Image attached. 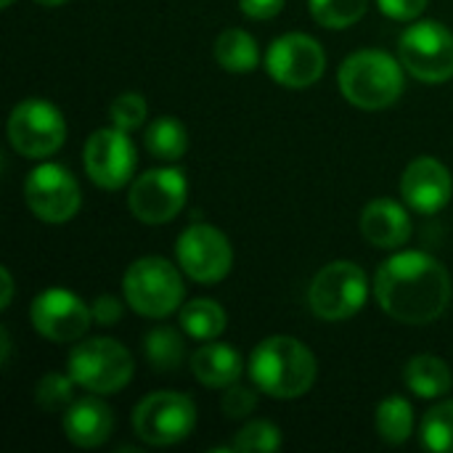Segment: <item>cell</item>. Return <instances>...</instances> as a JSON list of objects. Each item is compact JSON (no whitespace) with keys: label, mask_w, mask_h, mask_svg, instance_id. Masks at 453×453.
<instances>
[{"label":"cell","mask_w":453,"mask_h":453,"mask_svg":"<svg viewBox=\"0 0 453 453\" xmlns=\"http://www.w3.org/2000/svg\"><path fill=\"white\" fill-rule=\"evenodd\" d=\"M430 0H377L380 11L395 21H414L425 13Z\"/></svg>","instance_id":"32"},{"label":"cell","mask_w":453,"mask_h":453,"mask_svg":"<svg viewBox=\"0 0 453 453\" xmlns=\"http://www.w3.org/2000/svg\"><path fill=\"white\" fill-rule=\"evenodd\" d=\"M453 194L451 170L435 157H417L401 178L403 202L419 215L441 212Z\"/></svg>","instance_id":"16"},{"label":"cell","mask_w":453,"mask_h":453,"mask_svg":"<svg viewBox=\"0 0 453 453\" xmlns=\"http://www.w3.org/2000/svg\"><path fill=\"white\" fill-rule=\"evenodd\" d=\"M24 199L32 215L50 226L69 223L80 212V202H82L80 183L66 167L56 162H42L27 175Z\"/></svg>","instance_id":"10"},{"label":"cell","mask_w":453,"mask_h":453,"mask_svg":"<svg viewBox=\"0 0 453 453\" xmlns=\"http://www.w3.org/2000/svg\"><path fill=\"white\" fill-rule=\"evenodd\" d=\"M82 165L88 178L106 191H117L127 186L135 173L138 154L130 135L119 127H101L96 130L82 149Z\"/></svg>","instance_id":"14"},{"label":"cell","mask_w":453,"mask_h":453,"mask_svg":"<svg viewBox=\"0 0 453 453\" xmlns=\"http://www.w3.org/2000/svg\"><path fill=\"white\" fill-rule=\"evenodd\" d=\"M74 388H77V382L72 380V374L64 377L58 372H50V374H45L37 382V388H35V403L45 414L66 411L74 403Z\"/></svg>","instance_id":"28"},{"label":"cell","mask_w":453,"mask_h":453,"mask_svg":"<svg viewBox=\"0 0 453 453\" xmlns=\"http://www.w3.org/2000/svg\"><path fill=\"white\" fill-rule=\"evenodd\" d=\"M29 319L37 334L50 342H77L93 324L90 305L69 289H45L32 300Z\"/></svg>","instance_id":"15"},{"label":"cell","mask_w":453,"mask_h":453,"mask_svg":"<svg viewBox=\"0 0 453 453\" xmlns=\"http://www.w3.org/2000/svg\"><path fill=\"white\" fill-rule=\"evenodd\" d=\"M143 356L154 372H178L186 358V342L178 329L173 326H154L143 337Z\"/></svg>","instance_id":"22"},{"label":"cell","mask_w":453,"mask_h":453,"mask_svg":"<svg viewBox=\"0 0 453 453\" xmlns=\"http://www.w3.org/2000/svg\"><path fill=\"white\" fill-rule=\"evenodd\" d=\"M380 308L403 324L419 326L443 316L451 303V276L441 260L427 252H398L374 276Z\"/></svg>","instance_id":"1"},{"label":"cell","mask_w":453,"mask_h":453,"mask_svg":"<svg viewBox=\"0 0 453 453\" xmlns=\"http://www.w3.org/2000/svg\"><path fill=\"white\" fill-rule=\"evenodd\" d=\"M403 69L422 82H446L453 77V32L441 21H417L398 40Z\"/></svg>","instance_id":"8"},{"label":"cell","mask_w":453,"mask_h":453,"mask_svg":"<svg viewBox=\"0 0 453 453\" xmlns=\"http://www.w3.org/2000/svg\"><path fill=\"white\" fill-rule=\"evenodd\" d=\"M403 382L417 398H443L453 388V374L438 356H414L403 369Z\"/></svg>","instance_id":"20"},{"label":"cell","mask_w":453,"mask_h":453,"mask_svg":"<svg viewBox=\"0 0 453 453\" xmlns=\"http://www.w3.org/2000/svg\"><path fill=\"white\" fill-rule=\"evenodd\" d=\"M180 271L196 284H218L231 273L234 250L223 231L207 223L188 226L175 244Z\"/></svg>","instance_id":"12"},{"label":"cell","mask_w":453,"mask_h":453,"mask_svg":"<svg viewBox=\"0 0 453 453\" xmlns=\"http://www.w3.org/2000/svg\"><path fill=\"white\" fill-rule=\"evenodd\" d=\"M196 427V406L188 395L159 390L146 395L133 411L135 438L146 446H175L186 441Z\"/></svg>","instance_id":"7"},{"label":"cell","mask_w":453,"mask_h":453,"mask_svg":"<svg viewBox=\"0 0 453 453\" xmlns=\"http://www.w3.org/2000/svg\"><path fill=\"white\" fill-rule=\"evenodd\" d=\"M143 146L159 162H178L188 151V130L175 117H159L149 125Z\"/></svg>","instance_id":"23"},{"label":"cell","mask_w":453,"mask_h":453,"mask_svg":"<svg viewBox=\"0 0 453 453\" xmlns=\"http://www.w3.org/2000/svg\"><path fill=\"white\" fill-rule=\"evenodd\" d=\"M374 427L377 435L390 443V446H401L411 438L414 433V409L406 398L401 395H390L377 406L374 414Z\"/></svg>","instance_id":"24"},{"label":"cell","mask_w":453,"mask_h":453,"mask_svg":"<svg viewBox=\"0 0 453 453\" xmlns=\"http://www.w3.org/2000/svg\"><path fill=\"white\" fill-rule=\"evenodd\" d=\"M149 117V104L141 93H119L111 104H109V119L114 127L130 133L138 130Z\"/></svg>","instance_id":"30"},{"label":"cell","mask_w":453,"mask_h":453,"mask_svg":"<svg viewBox=\"0 0 453 453\" xmlns=\"http://www.w3.org/2000/svg\"><path fill=\"white\" fill-rule=\"evenodd\" d=\"M186 196H188V183L183 170L157 167L133 180L127 194V207L141 223L165 226L186 207Z\"/></svg>","instance_id":"11"},{"label":"cell","mask_w":453,"mask_h":453,"mask_svg":"<svg viewBox=\"0 0 453 453\" xmlns=\"http://www.w3.org/2000/svg\"><path fill=\"white\" fill-rule=\"evenodd\" d=\"M226 311L215 300H191L180 311V326L188 337L210 342L226 332Z\"/></svg>","instance_id":"25"},{"label":"cell","mask_w":453,"mask_h":453,"mask_svg":"<svg viewBox=\"0 0 453 453\" xmlns=\"http://www.w3.org/2000/svg\"><path fill=\"white\" fill-rule=\"evenodd\" d=\"M0 342H3V366H8V353H11V342H8V329H0Z\"/></svg>","instance_id":"36"},{"label":"cell","mask_w":453,"mask_h":453,"mask_svg":"<svg viewBox=\"0 0 453 453\" xmlns=\"http://www.w3.org/2000/svg\"><path fill=\"white\" fill-rule=\"evenodd\" d=\"M122 303L117 300V297H111V295H101V297H96L93 300V305H90V313H93V324H98V326H114L119 319H122Z\"/></svg>","instance_id":"33"},{"label":"cell","mask_w":453,"mask_h":453,"mask_svg":"<svg viewBox=\"0 0 453 453\" xmlns=\"http://www.w3.org/2000/svg\"><path fill=\"white\" fill-rule=\"evenodd\" d=\"M361 234L372 247L398 250L411 239V218L395 199H372L361 212Z\"/></svg>","instance_id":"17"},{"label":"cell","mask_w":453,"mask_h":453,"mask_svg":"<svg viewBox=\"0 0 453 453\" xmlns=\"http://www.w3.org/2000/svg\"><path fill=\"white\" fill-rule=\"evenodd\" d=\"M419 438L427 451L453 453V401H443L425 414Z\"/></svg>","instance_id":"26"},{"label":"cell","mask_w":453,"mask_h":453,"mask_svg":"<svg viewBox=\"0 0 453 453\" xmlns=\"http://www.w3.org/2000/svg\"><path fill=\"white\" fill-rule=\"evenodd\" d=\"M311 16L326 29H348L369 8V0H308Z\"/></svg>","instance_id":"27"},{"label":"cell","mask_w":453,"mask_h":453,"mask_svg":"<svg viewBox=\"0 0 453 453\" xmlns=\"http://www.w3.org/2000/svg\"><path fill=\"white\" fill-rule=\"evenodd\" d=\"M8 141L16 154L27 159L53 157L66 141L64 114L42 98H27L13 106L8 117Z\"/></svg>","instance_id":"9"},{"label":"cell","mask_w":453,"mask_h":453,"mask_svg":"<svg viewBox=\"0 0 453 453\" xmlns=\"http://www.w3.org/2000/svg\"><path fill=\"white\" fill-rule=\"evenodd\" d=\"M337 82L342 96L366 111H380L393 106L403 93V64L390 53L377 48H364L350 53L340 72Z\"/></svg>","instance_id":"3"},{"label":"cell","mask_w":453,"mask_h":453,"mask_svg":"<svg viewBox=\"0 0 453 453\" xmlns=\"http://www.w3.org/2000/svg\"><path fill=\"white\" fill-rule=\"evenodd\" d=\"M287 0H239V8L247 19H257V21H265V19H273L281 13Z\"/></svg>","instance_id":"34"},{"label":"cell","mask_w":453,"mask_h":453,"mask_svg":"<svg viewBox=\"0 0 453 453\" xmlns=\"http://www.w3.org/2000/svg\"><path fill=\"white\" fill-rule=\"evenodd\" d=\"M64 435L77 449H98L114 433V414L98 398H80L74 401L61 419Z\"/></svg>","instance_id":"18"},{"label":"cell","mask_w":453,"mask_h":453,"mask_svg":"<svg viewBox=\"0 0 453 453\" xmlns=\"http://www.w3.org/2000/svg\"><path fill=\"white\" fill-rule=\"evenodd\" d=\"M215 58L231 74H250L260 61L257 40L247 29H223L215 40Z\"/></svg>","instance_id":"21"},{"label":"cell","mask_w":453,"mask_h":453,"mask_svg":"<svg viewBox=\"0 0 453 453\" xmlns=\"http://www.w3.org/2000/svg\"><path fill=\"white\" fill-rule=\"evenodd\" d=\"M66 369L77 388L93 395H114L133 380V356L111 337H93L72 348Z\"/></svg>","instance_id":"5"},{"label":"cell","mask_w":453,"mask_h":453,"mask_svg":"<svg viewBox=\"0 0 453 453\" xmlns=\"http://www.w3.org/2000/svg\"><path fill=\"white\" fill-rule=\"evenodd\" d=\"M326 53L319 40L303 32L281 35L271 42L265 53V72L273 82L284 88H311L324 77Z\"/></svg>","instance_id":"13"},{"label":"cell","mask_w":453,"mask_h":453,"mask_svg":"<svg viewBox=\"0 0 453 453\" xmlns=\"http://www.w3.org/2000/svg\"><path fill=\"white\" fill-rule=\"evenodd\" d=\"M247 372L260 393L292 401L313 388L319 377V364L311 348L300 340L268 337L252 350Z\"/></svg>","instance_id":"2"},{"label":"cell","mask_w":453,"mask_h":453,"mask_svg":"<svg viewBox=\"0 0 453 453\" xmlns=\"http://www.w3.org/2000/svg\"><path fill=\"white\" fill-rule=\"evenodd\" d=\"M255 406H257V395L250 388H244L239 382L226 388V393H223V411H226L228 419H244V417H250L255 411Z\"/></svg>","instance_id":"31"},{"label":"cell","mask_w":453,"mask_h":453,"mask_svg":"<svg viewBox=\"0 0 453 453\" xmlns=\"http://www.w3.org/2000/svg\"><path fill=\"white\" fill-rule=\"evenodd\" d=\"M0 5H3V8H11V5H13V0H0Z\"/></svg>","instance_id":"38"},{"label":"cell","mask_w":453,"mask_h":453,"mask_svg":"<svg viewBox=\"0 0 453 453\" xmlns=\"http://www.w3.org/2000/svg\"><path fill=\"white\" fill-rule=\"evenodd\" d=\"M37 5H45V8H56V5H61V3H66V0H35Z\"/></svg>","instance_id":"37"},{"label":"cell","mask_w":453,"mask_h":453,"mask_svg":"<svg viewBox=\"0 0 453 453\" xmlns=\"http://www.w3.org/2000/svg\"><path fill=\"white\" fill-rule=\"evenodd\" d=\"M191 372L204 388L226 390L242 380L244 364H242V356L231 345L210 340L202 348H196V353L191 356Z\"/></svg>","instance_id":"19"},{"label":"cell","mask_w":453,"mask_h":453,"mask_svg":"<svg viewBox=\"0 0 453 453\" xmlns=\"http://www.w3.org/2000/svg\"><path fill=\"white\" fill-rule=\"evenodd\" d=\"M234 451L242 453H268L281 449V430L265 419H255L250 425H244L236 438H234Z\"/></svg>","instance_id":"29"},{"label":"cell","mask_w":453,"mask_h":453,"mask_svg":"<svg viewBox=\"0 0 453 453\" xmlns=\"http://www.w3.org/2000/svg\"><path fill=\"white\" fill-rule=\"evenodd\" d=\"M369 297V279L361 265L350 260H334L324 265L308 289L311 311L324 321H345L356 316Z\"/></svg>","instance_id":"6"},{"label":"cell","mask_w":453,"mask_h":453,"mask_svg":"<svg viewBox=\"0 0 453 453\" xmlns=\"http://www.w3.org/2000/svg\"><path fill=\"white\" fill-rule=\"evenodd\" d=\"M125 303L146 319H165L183 305L186 287L178 268L157 255L138 257L122 279Z\"/></svg>","instance_id":"4"},{"label":"cell","mask_w":453,"mask_h":453,"mask_svg":"<svg viewBox=\"0 0 453 453\" xmlns=\"http://www.w3.org/2000/svg\"><path fill=\"white\" fill-rule=\"evenodd\" d=\"M0 289H3V295H0V311H5L11 305V300H13V279H11V271L8 268H0Z\"/></svg>","instance_id":"35"}]
</instances>
